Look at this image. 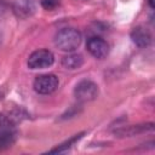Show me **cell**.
<instances>
[{
	"instance_id": "cell-1",
	"label": "cell",
	"mask_w": 155,
	"mask_h": 155,
	"mask_svg": "<svg viewBox=\"0 0 155 155\" xmlns=\"http://www.w3.org/2000/svg\"><path fill=\"white\" fill-rule=\"evenodd\" d=\"M81 44V34L74 28H63L54 36V45L65 52L75 51Z\"/></svg>"
},
{
	"instance_id": "cell-2",
	"label": "cell",
	"mask_w": 155,
	"mask_h": 155,
	"mask_svg": "<svg viewBox=\"0 0 155 155\" xmlns=\"http://www.w3.org/2000/svg\"><path fill=\"white\" fill-rule=\"evenodd\" d=\"M58 78L54 74H42L35 78L33 87L39 94H51L58 87Z\"/></svg>"
},
{
	"instance_id": "cell-3",
	"label": "cell",
	"mask_w": 155,
	"mask_h": 155,
	"mask_svg": "<svg viewBox=\"0 0 155 155\" xmlns=\"http://www.w3.org/2000/svg\"><path fill=\"white\" fill-rule=\"evenodd\" d=\"M54 56L48 50H36L28 58V67L30 69H44L53 64Z\"/></svg>"
},
{
	"instance_id": "cell-4",
	"label": "cell",
	"mask_w": 155,
	"mask_h": 155,
	"mask_svg": "<svg viewBox=\"0 0 155 155\" xmlns=\"http://www.w3.org/2000/svg\"><path fill=\"white\" fill-rule=\"evenodd\" d=\"M74 94L80 102L93 101L98 96V86L91 80H82L75 86Z\"/></svg>"
},
{
	"instance_id": "cell-5",
	"label": "cell",
	"mask_w": 155,
	"mask_h": 155,
	"mask_svg": "<svg viewBox=\"0 0 155 155\" xmlns=\"http://www.w3.org/2000/svg\"><path fill=\"white\" fill-rule=\"evenodd\" d=\"M86 47H87V51L94 57V58H98V59H102V58H105L109 53V45L108 42L99 38V36H92L87 40V44H86Z\"/></svg>"
},
{
	"instance_id": "cell-6",
	"label": "cell",
	"mask_w": 155,
	"mask_h": 155,
	"mask_svg": "<svg viewBox=\"0 0 155 155\" xmlns=\"http://www.w3.org/2000/svg\"><path fill=\"white\" fill-rule=\"evenodd\" d=\"M12 10L18 18H28L34 15L36 6L34 0H15Z\"/></svg>"
},
{
	"instance_id": "cell-7",
	"label": "cell",
	"mask_w": 155,
	"mask_h": 155,
	"mask_svg": "<svg viewBox=\"0 0 155 155\" xmlns=\"http://www.w3.org/2000/svg\"><path fill=\"white\" fill-rule=\"evenodd\" d=\"M154 130V124L149 122V124H140V125H131V126H125V127H120L117 130H115V134L117 137H132V136H137L143 132H148V131H153Z\"/></svg>"
},
{
	"instance_id": "cell-8",
	"label": "cell",
	"mask_w": 155,
	"mask_h": 155,
	"mask_svg": "<svg viewBox=\"0 0 155 155\" xmlns=\"http://www.w3.org/2000/svg\"><path fill=\"white\" fill-rule=\"evenodd\" d=\"M131 39L138 47H148L151 42V34L145 27L138 25L131 31Z\"/></svg>"
},
{
	"instance_id": "cell-9",
	"label": "cell",
	"mask_w": 155,
	"mask_h": 155,
	"mask_svg": "<svg viewBox=\"0 0 155 155\" xmlns=\"http://www.w3.org/2000/svg\"><path fill=\"white\" fill-rule=\"evenodd\" d=\"M84 64V58L81 54L78 53H70L62 59V65L67 69H78Z\"/></svg>"
},
{
	"instance_id": "cell-10",
	"label": "cell",
	"mask_w": 155,
	"mask_h": 155,
	"mask_svg": "<svg viewBox=\"0 0 155 155\" xmlns=\"http://www.w3.org/2000/svg\"><path fill=\"white\" fill-rule=\"evenodd\" d=\"M16 142V132L10 128H2L0 131V151L10 148Z\"/></svg>"
},
{
	"instance_id": "cell-11",
	"label": "cell",
	"mask_w": 155,
	"mask_h": 155,
	"mask_svg": "<svg viewBox=\"0 0 155 155\" xmlns=\"http://www.w3.org/2000/svg\"><path fill=\"white\" fill-rule=\"evenodd\" d=\"M82 137V133H79V134H76V136H74L73 138H70L69 140H67L65 143H63V144H61L59 147H57V148H54V149H52V150H50V153H62V151H65L67 149H69L75 142H78L80 138Z\"/></svg>"
},
{
	"instance_id": "cell-12",
	"label": "cell",
	"mask_w": 155,
	"mask_h": 155,
	"mask_svg": "<svg viewBox=\"0 0 155 155\" xmlns=\"http://www.w3.org/2000/svg\"><path fill=\"white\" fill-rule=\"evenodd\" d=\"M58 4H59L58 0H42L41 1L42 7L46 8V10H53L54 7H57Z\"/></svg>"
},
{
	"instance_id": "cell-13",
	"label": "cell",
	"mask_w": 155,
	"mask_h": 155,
	"mask_svg": "<svg viewBox=\"0 0 155 155\" xmlns=\"http://www.w3.org/2000/svg\"><path fill=\"white\" fill-rule=\"evenodd\" d=\"M6 7H7V5H6L5 0H0V16L6 11Z\"/></svg>"
}]
</instances>
